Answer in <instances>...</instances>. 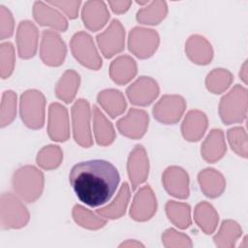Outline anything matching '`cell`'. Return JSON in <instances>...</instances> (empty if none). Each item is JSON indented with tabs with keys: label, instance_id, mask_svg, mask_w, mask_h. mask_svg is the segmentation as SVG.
<instances>
[{
	"label": "cell",
	"instance_id": "obj_1",
	"mask_svg": "<svg viewBox=\"0 0 248 248\" xmlns=\"http://www.w3.org/2000/svg\"><path fill=\"white\" fill-rule=\"evenodd\" d=\"M119 181L117 169L110 162L100 159L78 163L69 173V182L76 196L90 207L108 202Z\"/></svg>",
	"mask_w": 248,
	"mask_h": 248
},
{
	"label": "cell",
	"instance_id": "obj_2",
	"mask_svg": "<svg viewBox=\"0 0 248 248\" xmlns=\"http://www.w3.org/2000/svg\"><path fill=\"white\" fill-rule=\"evenodd\" d=\"M14 191L26 202H34L44 190V174L34 166H24L14 172Z\"/></svg>",
	"mask_w": 248,
	"mask_h": 248
},
{
	"label": "cell",
	"instance_id": "obj_3",
	"mask_svg": "<svg viewBox=\"0 0 248 248\" xmlns=\"http://www.w3.org/2000/svg\"><path fill=\"white\" fill-rule=\"evenodd\" d=\"M219 115L226 125L244 121L247 115V89L235 84L223 96L219 104Z\"/></svg>",
	"mask_w": 248,
	"mask_h": 248
},
{
	"label": "cell",
	"instance_id": "obj_4",
	"mask_svg": "<svg viewBox=\"0 0 248 248\" xmlns=\"http://www.w3.org/2000/svg\"><path fill=\"white\" fill-rule=\"evenodd\" d=\"M46 98L42 92L31 89L20 97L19 114L23 123L30 129L38 130L45 124Z\"/></svg>",
	"mask_w": 248,
	"mask_h": 248
},
{
	"label": "cell",
	"instance_id": "obj_5",
	"mask_svg": "<svg viewBox=\"0 0 248 248\" xmlns=\"http://www.w3.org/2000/svg\"><path fill=\"white\" fill-rule=\"evenodd\" d=\"M1 227L4 230L20 229L29 221V212L25 205L12 193L1 196Z\"/></svg>",
	"mask_w": 248,
	"mask_h": 248
},
{
	"label": "cell",
	"instance_id": "obj_6",
	"mask_svg": "<svg viewBox=\"0 0 248 248\" xmlns=\"http://www.w3.org/2000/svg\"><path fill=\"white\" fill-rule=\"evenodd\" d=\"M70 46L74 57L84 67L95 71L102 67V58L88 33L83 31L76 33L70 41Z\"/></svg>",
	"mask_w": 248,
	"mask_h": 248
},
{
	"label": "cell",
	"instance_id": "obj_7",
	"mask_svg": "<svg viewBox=\"0 0 248 248\" xmlns=\"http://www.w3.org/2000/svg\"><path fill=\"white\" fill-rule=\"evenodd\" d=\"M73 136L77 143L84 148L93 144L90 130V107L87 100L78 99L72 107Z\"/></svg>",
	"mask_w": 248,
	"mask_h": 248
},
{
	"label": "cell",
	"instance_id": "obj_8",
	"mask_svg": "<svg viewBox=\"0 0 248 248\" xmlns=\"http://www.w3.org/2000/svg\"><path fill=\"white\" fill-rule=\"evenodd\" d=\"M159 35L153 29L135 27L129 33V50L140 59L149 58L159 46Z\"/></svg>",
	"mask_w": 248,
	"mask_h": 248
},
{
	"label": "cell",
	"instance_id": "obj_9",
	"mask_svg": "<svg viewBox=\"0 0 248 248\" xmlns=\"http://www.w3.org/2000/svg\"><path fill=\"white\" fill-rule=\"evenodd\" d=\"M67 48L58 33L52 30H44L40 46L42 61L51 67L60 66L66 57Z\"/></svg>",
	"mask_w": 248,
	"mask_h": 248
},
{
	"label": "cell",
	"instance_id": "obj_10",
	"mask_svg": "<svg viewBox=\"0 0 248 248\" xmlns=\"http://www.w3.org/2000/svg\"><path fill=\"white\" fill-rule=\"evenodd\" d=\"M186 102L179 95H164L154 106L152 113L154 118L163 124H175L183 115Z\"/></svg>",
	"mask_w": 248,
	"mask_h": 248
},
{
	"label": "cell",
	"instance_id": "obj_11",
	"mask_svg": "<svg viewBox=\"0 0 248 248\" xmlns=\"http://www.w3.org/2000/svg\"><path fill=\"white\" fill-rule=\"evenodd\" d=\"M96 40L103 55L111 58L124 49L125 29L121 22L114 18L104 32L96 36Z\"/></svg>",
	"mask_w": 248,
	"mask_h": 248
},
{
	"label": "cell",
	"instance_id": "obj_12",
	"mask_svg": "<svg viewBox=\"0 0 248 248\" xmlns=\"http://www.w3.org/2000/svg\"><path fill=\"white\" fill-rule=\"evenodd\" d=\"M159 92L157 81L150 77H140L126 89L131 104L140 107L149 106L158 97Z\"/></svg>",
	"mask_w": 248,
	"mask_h": 248
},
{
	"label": "cell",
	"instance_id": "obj_13",
	"mask_svg": "<svg viewBox=\"0 0 248 248\" xmlns=\"http://www.w3.org/2000/svg\"><path fill=\"white\" fill-rule=\"evenodd\" d=\"M148 120L145 110L130 108L124 117L117 120L116 127L121 135L132 140H139L146 133Z\"/></svg>",
	"mask_w": 248,
	"mask_h": 248
},
{
	"label": "cell",
	"instance_id": "obj_14",
	"mask_svg": "<svg viewBox=\"0 0 248 248\" xmlns=\"http://www.w3.org/2000/svg\"><path fill=\"white\" fill-rule=\"evenodd\" d=\"M47 134L54 141H66L70 137L67 108L59 103H52L48 108Z\"/></svg>",
	"mask_w": 248,
	"mask_h": 248
},
{
	"label": "cell",
	"instance_id": "obj_15",
	"mask_svg": "<svg viewBox=\"0 0 248 248\" xmlns=\"http://www.w3.org/2000/svg\"><path fill=\"white\" fill-rule=\"evenodd\" d=\"M157 210L156 197L149 185H145L136 193L131 209L130 216L135 221L144 222L153 217Z\"/></svg>",
	"mask_w": 248,
	"mask_h": 248
},
{
	"label": "cell",
	"instance_id": "obj_16",
	"mask_svg": "<svg viewBox=\"0 0 248 248\" xmlns=\"http://www.w3.org/2000/svg\"><path fill=\"white\" fill-rule=\"evenodd\" d=\"M127 171L134 191L147 179L149 162L146 151L141 144L136 145L131 151L127 162Z\"/></svg>",
	"mask_w": 248,
	"mask_h": 248
},
{
	"label": "cell",
	"instance_id": "obj_17",
	"mask_svg": "<svg viewBox=\"0 0 248 248\" xmlns=\"http://www.w3.org/2000/svg\"><path fill=\"white\" fill-rule=\"evenodd\" d=\"M162 183L170 196L181 200L189 197V175L182 168L176 166L167 168L162 175Z\"/></svg>",
	"mask_w": 248,
	"mask_h": 248
},
{
	"label": "cell",
	"instance_id": "obj_18",
	"mask_svg": "<svg viewBox=\"0 0 248 248\" xmlns=\"http://www.w3.org/2000/svg\"><path fill=\"white\" fill-rule=\"evenodd\" d=\"M39 32L33 22L20 21L16 31V45L18 56L22 59L32 58L38 48Z\"/></svg>",
	"mask_w": 248,
	"mask_h": 248
},
{
	"label": "cell",
	"instance_id": "obj_19",
	"mask_svg": "<svg viewBox=\"0 0 248 248\" xmlns=\"http://www.w3.org/2000/svg\"><path fill=\"white\" fill-rule=\"evenodd\" d=\"M84 26L90 31H98L103 28L109 18V13L103 1H87L84 3L81 13Z\"/></svg>",
	"mask_w": 248,
	"mask_h": 248
},
{
	"label": "cell",
	"instance_id": "obj_20",
	"mask_svg": "<svg viewBox=\"0 0 248 248\" xmlns=\"http://www.w3.org/2000/svg\"><path fill=\"white\" fill-rule=\"evenodd\" d=\"M33 16L42 26H49L61 32H65L68 28V21L65 16L44 2H35L33 6Z\"/></svg>",
	"mask_w": 248,
	"mask_h": 248
},
{
	"label": "cell",
	"instance_id": "obj_21",
	"mask_svg": "<svg viewBox=\"0 0 248 248\" xmlns=\"http://www.w3.org/2000/svg\"><path fill=\"white\" fill-rule=\"evenodd\" d=\"M207 117L201 110H190L186 114L182 124L181 133L188 141H198L204 135L207 128Z\"/></svg>",
	"mask_w": 248,
	"mask_h": 248
},
{
	"label": "cell",
	"instance_id": "obj_22",
	"mask_svg": "<svg viewBox=\"0 0 248 248\" xmlns=\"http://www.w3.org/2000/svg\"><path fill=\"white\" fill-rule=\"evenodd\" d=\"M227 146L221 129H212L202 144L201 154L208 163H215L225 155Z\"/></svg>",
	"mask_w": 248,
	"mask_h": 248
},
{
	"label": "cell",
	"instance_id": "obj_23",
	"mask_svg": "<svg viewBox=\"0 0 248 248\" xmlns=\"http://www.w3.org/2000/svg\"><path fill=\"white\" fill-rule=\"evenodd\" d=\"M185 51L189 59L198 65H206L210 63L213 57L211 45L200 35H192L187 40Z\"/></svg>",
	"mask_w": 248,
	"mask_h": 248
},
{
	"label": "cell",
	"instance_id": "obj_24",
	"mask_svg": "<svg viewBox=\"0 0 248 248\" xmlns=\"http://www.w3.org/2000/svg\"><path fill=\"white\" fill-rule=\"evenodd\" d=\"M136 61L129 55H121L114 59L109 67L110 78L119 85H124L137 75Z\"/></svg>",
	"mask_w": 248,
	"mask_h": 248
},
{
	"label": "cell",
	"instance_id": "obj_25",
	"mask_svg": "<svg viewBox=\"0 0 248 248\" xmlns=\"http://www.w3.org/2000/svg\"><path fill=\"white\" fill-rule=\"evenodd\" d=\"M202 193L211 199L219 197L226 188V181L221 172L214 169H205L198 175Z\"/></svg>",
	"mask_w": 248,
	"mask_h": 248
},
{
	"label": "cell",
	"instance_id": "obj_26",
	"mask_svg": "<svg viewBox=\"0 0 248 248\" xmlns=\"http://www.w3.org/2000/svg\"><path fill=\"white\" fill-rule=\"evenodd\" d=\"M97 101L111 118H115L122 114L127 108L122 92L116 89H106L101 91L97 96Z\"/></svg>",
	"mask_w": 248,
	"mask_h": 248
},
{
	"label": "cell",
	"instance_id": "obj_27",
	"mask_svg": "<svg viewBox=\"0 0 248 248\" xmlns=\"http://www.w3.org/2000/svg\"><path fill=\"white\" fill-rule=\"evenodd\" d=\"M130 200V187L127 182H123L115 199L107 206L96 210V213L103 218L118 219L125 212Z\"/></svg>",
	"mask_w": 248,
	"mask_h": 248
},
{
	"label": "cell",
	"instance_id": "obj_28",
	"mask_svg": "<svg viewBox=\"0 0 248 248\" xmlns=\"http://www.w3.org/2000/svg\"><path fill=\"white\" fill-rule=\"evenodd\" d=\"M93 131L99 145H109L115 140V132L112 124L97 106H93Z\"/></svg>",
	"mask_w": 248,
	"mask_h": 248
},
{
	"label": "cell",
	"instance_id": "obj_29",
	"mask_svg": "<svg viewBox=\"0 0 248 248\" xmlns=\"http://www.w3.org/2000/svg\"><path fill=\"white\" fill-rule=\"evenodd\" d=\"M80 83L79 75L74 70H67L55 86V95L67 104L73 102Z\"/></svg>",
	"mask_w": 248,
	"mask_h": 248
},
{
	"label": "cell",
	"instance_id": "obj_30",
	"mask_svg": "<svg viewBox=\"0 0 248 248\" xmlns=\"http://www.w3.org/2000/svg\"><path fill=\"white\" fill-rule=\"evenodd\" d=\"M194 220L205 234H211L217 227L219 216L210 203L202 202L195 207Z\"/></svg>",
	"mask_w": 248,
	"mask_h": 248
},
{
	"label": "cell",
	"instance_id": "obj_31",
	"mask_svg": "<svg viewBox=\"0 0 248 248\" xmlns=\"http://www.w3.org/2000/svg\"><path fill=\"white\" fill-rule=\"evenodd\" d=\"M242 230L240 226L232 220H224L219 232L214 235L213 240L217 247L232 248L240 237Z\"/></svg>",
	"mask_w": 248,
	"mask_h": 248
},
{
	"label": "cell",
	"instance_id": "obj_32",
	"mask_svg": "<svg viewBox=\"0 0 248 248\" xmlns=\"http://www.w3.org/2000/svg\"><path fill=\"white\" fill-rule=\"evenodd\" d=\"M166 213L169 220L179 229H187L191 224L190 205L175 201H168L166 203Z\"/></svg>",
	"mask_w": 248,
	"mask_h": 248
},
{
	"label": "cell",
	"instance_id": "obj_33",
	"mask_svg": "<svg viewBox=\"0 0 248 248\" xmlns=\"http://www.w3.org/2000/svg\"><path fill=\"white\" fill-rule=\"evenodd\" d=\"M168 8L165 1H154L137 13V20L141 24L157 25L167 16Z\"/></svg>",
	"mask_w": 248,
	"mask_h": 248
},
{
	"label": "cell",
	"instance_id": "obj_34",
	"mask_svg": "<svg viewBox=\"0 0 248 248\" xmlns=\"http://www.w3.org/2000/svg\"><path fill=\"white\" fill-rule=\"evenodd\" d=\"M233 80L232 75L226 69H214L205 78V86L213 94H221Z\"/></svg>",
	"mask_w": 248,
	"mask_h": 248
},
{
	"label": "cell",
	"instance_id": "obj_35",
	"mask_svg": "<svg viewBox=\"0 0 248 248\" xmlns=\"http://www.w3.org/2000/svg\"><path fill=\"white\" fill-rule=\"evenodd\" d=\"M73 218L78 225L88 230H98L107 224V221L103 217L95 215L92 211L80 204H76L74 206Z\"/></svg>",
	"mask_w": 248,
	"mask_h": 248
},
{
	"label": "cell",
	"instance_id": "obj_36",
	"mask_svg": "<svg viewBox=\"0 0 248 248\" xmlns=\"http://www.w3.org/2000/svg\"><path fill=\"white\" fill-rule=\"evenodd\" d=\"M63 160V152L58 145L44 146L38 153L36 162L44 170H50L60 166Z\"/></svg>",
	"mask_w": 248,
	"mask_h": 248
},
{
	"label": "cell",
	"instance_id": "obj_37",
	"mask_svg": "<svg viewBox=\"0 0 248 248\" xmlns=\"http://www.w3.org/2000/svg\"><path fill=\"white\" fill-rule=\"evenodd\" d=\"M16 113V94L12 90L3 92L1 102V127L13 122Z\"/></svg>",
	"mask_w": 248,
	"mask_h": 248
},
{
	"label": "cell",
	"instance_id": "obj_38",
	"mask_svg": "<svg viewBox=\"0 0 248 248\" xmlns=\"http://www.w3.org/2000/svg\"><path fill=\"white\" fill-rule=\"evenodd\" d=\"M231 148L243 158H247V135L242 127H233L227 131Z\"/></svg>",
	"mask_w": 248,
	"mask_h": 248
},
{
	"label": "cell",
	"instance_id": "obj_39",
	"mask_svg": "<svg viewBox=\"0 0 248 248\" xmlns=\"http://www.w3.org/2000/svg\"><path fill=\"white\" fill-rule=\"evenodd\" d=\"M0 69L1 78H9L15 67V48L11 43H3L0 46Z\"/></svg>",
	"mask_w": 248,
	"mask_h": 248
},
{
	"label": "cell",
	"instance_id": "obj_40",
	"mask_svg": "<svg viewBox=\"0 0 248 248\" xmlns=\"http://www.w3.org/2000/svg\"><path fill=\"white\" fill-rule=\"evenodd\" d=\"M162 242L165 247H192L191 239L184 233L168 229L162 234Z\"/></svg>",
	"mask_w": 248,
	"mask_h": 248
},
{
	"label": "cell",
	"instance_id": "obj_41",
	"mask_svg": "<svg viewBox=\"0 0 248 248\" xmlns=\"http://www.w3.org/2000/svg\"><path fill=\"white\" fill-rule=\"evenodd\" d=\"M0 38L5 40L14 33V18L11 12L4 6L0 7Z\"/></svg>",
	"mask_w": 248,
	"mask_h": 248
},
{
	"label": "cell",
	"instance_id": "obj_42",
	"mask_svg": "<svg viewBox=\"0 0 248 248\" xmlns=\"http://www.w3.org/2000/svg\"><path fill=\"white\" fill-rule=\"evenodd\" d=\"M80 3V1H47V4L59 8L71 19L76 18L78 16V7Z\"/></svg>",
	"mask_w": 248,
	"mask_h": 248
},
{
	"label": "cell",
	"instance_id": "obj_43",
	"mask_svg": "<svg viewBox=\"0 0 248 248\" xmlns=\"http://www.w3.org/2000/svg\"><path fill=\"white\" fill-rule=\"evenodd\" d=\"M108 5L110 6L114 14H123L129 10L130 6L132 5V2L131 1H108Z\"/></svg>",
	"mask_w": 248,
	"mask_h": 248
},
{
	"label": "cell",
	"instance_id": "obj_44",
	"mask_svg": "<svg viewBox=\"0 0 248 248\" xmlns=\"http://www.w3.org/2000/svg\"><path fill=\"white\" fill-rule=\"evenodd\" d=\"M127 246H129V247H143L144 245L143 244H141L140 242H138V241H136V240H133V241H131V240H128L127 242H123L122 244H120L119 245V247H127Z\"/></svg>",
	"mask_w": 248,
	"mask_h": 248
},
{
	"label": "cell",
	"instance_id": "obj_45",
	"mask_svg": "<svg viewBox=\"0 0 248 248\" xmlns=\"http://www.w3.org/2000/svg\"><path fill=\"white\" fill-rule=\"evenodd\" d=\"M246 69H247V61L244 62V64H243V66H242V69H241V71H240V73H239V77L242 78V80H243L244 83H247V79H246V78H247Z\"/></svg>",
	"mask_w": 248,
	"mask_h": 248
}]
</instances>
